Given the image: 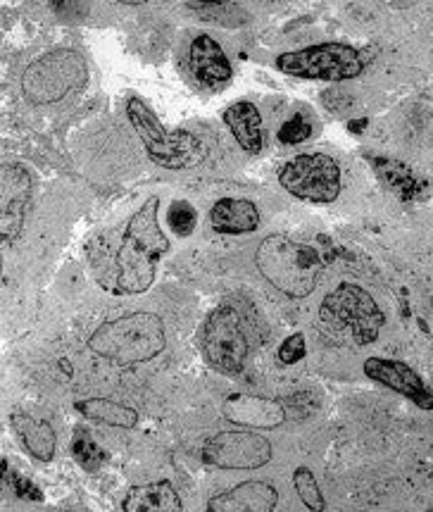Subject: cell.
I'll use <instances>...</instances> for the list:
<instances>
[{
  "label": "cell",
  "instance_id": "cell-5",
  "mask_svg": "<svg viewBox=\"0 0 433 512\" xmlns=\"http://www.w3.org/2000/svg\"><path fill=\"white\" fill-rule=\"evenodd\" d=\"M319 320L334 332L350 334L357 346H369L379 339L386 315L367 289H362L360 284L343 282L322 301Z\"/></svg>",
  "mask_w": 433,
  "mask_h": 512
},
{
  "label": "cell",
  "instance_id": "cell-18",
  "mask_svg": "<svg viewBox=\"0 0 433 512\" xmlns=\"http://www.w3.org/2000/svg\"><path fill=\"white\" fill-rule=\"evenodd\" d=\"M222 117L243 151L250 155L262 153V148H265V129H262V115L255 103L238 101L229 105Z\"/></svg>",
  "mask_w": 433,
  "mask_h": 512
},
{
  "label": "cell",
  "instance_id": "cell-9",
  "mask_svg": "<svg viewBox=\"0 0 433 512\" xmlns=\"http://www.w3.org/2000/svg\"><path fill=\"white\" fill-rule=\"evenodd\" d=\"M279 184L300 201L329 205L341 196V165L326 153H300L281 167Z\"/></svg>",
  "mask_w": 433,
  "mask_h": 512
},
{
  "label": "cell",
  "instance_id": "cell-4",
  "mask_svg": "<svg viewBox=\"0 0 433 512\" xmlns=\"http://www.w3.org/2000/svg\"><path fill=\"white\" fill-rule=\"evenodd\" d=\"M127 117L131 127L146 148L148 158L165 170L181 172L191 170L205 160V146L191 131L172 129L169 131L160 117L148 108L138 96H129Z\"/></svg>",
  "mask_w": 433,
  "mask_h": 512
},
{
  "label": "cell",
  "instance_id": "cell-14",
  "mask_svg": "<svg viewBox=\"0 0 433 512\" xmlns=\"http://www.w3.org/2000/svg\"><path fill=\"white\" fill-rule=\"evenodd\" d=\"M224 417L246 429H276L286 422L284 403L262 396H243L234 393L224 401Z\"/></svg>",
  "mask_w": 433,
  "mask_h": 512
},
{
  "label": "cell",
  "instance_id": "cell-8",
  "mask_svg": "<svg viewBox=\"0 0 433 512\" xmlns=\"http://www.w3.org/2000/svg\"><path fill=\"white\" fill-rule=\"evenodd\" d=\"M276 67L288 77L310 81H348L365 72L360 51L345 43H317L300 51L281 53Z\"/></svg>",
  "mask_w": 433,
  "mask_h": 512
},
{
  "label": "cell",
  "instance_id": "cell-11",
  "mask_svg": "<svg viewBox=\"0 0 433 512\" xmlns=\"http://www.w3.org/2000/svg\"><path fill=\"white\" fill-rule=\"evenodd\" d=\"M34 201V177L27 167L8 162L0 172V239L10 248L20 239L24 220Z\"/></svg>",
  "mask_w": 433,
  "mask_h": 512
},
{
  "label": "cell",
  "instance_id": "cell-12",
  "mask_svg": "<svg viewBox=\"0 0 433 512\" xmlns=\"http://www.w3.org/2000/svg\"><path fill=\"white\" fill-rule=\"evenodd\" d=\"M365 374L372 382L386 386L407 401H412L417 408L433 410V391L426 386V382L412 370L407 362L391 360V358H367L365 360Z\"/></svg>",
  "mask_w": 433,
  "mask_h": 512
},
{
  "label": "cell",
  "instance_id": "cell-25",
  "mask_svg": "<svg viewBox=\"0 0 433 512\" xmlns=\"http://www.w3.org/2000/svg\"><path fill=\"white\" fill-rule=\"evenodd\" d=\"M3 484H8L17 498H24V501H43V493L27 477H22L20 472H10L8 460H3Z\"/></svg>",
  "mask_w": 433,
  "mask_h": 512
},
{
  "label": "cell",
  "instance_id": "cell-19",
  "mask_svg": "<svg viewBox=\"0 0 433 512\" xmlns=\"http://www.w3.org/2000/svg\"><path fill=\"white\" fill-rule=\"evenodd\" d=\"M124 512H181L184 503H181L177 489L169 479H160V482L138 484L131 486L122 503Z\"/></svg>",
  "mask_w": 433,
  "mask_h": 512
},
{
  "label": "cell",
  "instance_id": "cell-21",
  "mask_svg": "<svg viewBox=\"0 0 433 512\" xmlns=\"http://www.w3.org/2000/svg\"><path fill=\"white\" fill-rule=\"evenodd\" d=\"M376 170H379V177L384 179L386 184L391 186L395 193H400L403 198H412L419 193L417 177H414L410 167L403 165V162L379 158L376 160Z\"/></svg>",
  "mask_w": 433,
  "mask_h": 512
},
{
  "label": "cell",
  "instance_id": "cell-20",
  "mask_svg": "<svg viewBox=\"0 0 433 512\" xmlns=\"http://www.w3.org/2000/svg\"><path fill=\"white\" fill-rule=\"evenodd\" d=\"M74 410L86 420L105 424V427L134 429L138 424V412L131 405L112 401V398H86V401L74 403Z\"/></svg>",
  "mask_w": 433,
  "mask_h": 512
},
{
  "label": "cell",
  "instance_id": "cell-28",
  "mask_svg": "<svg viewBox=\"0 0 433 512\" xmlns=\"http://www.w3.org/2000/svg\"><path fill=\"white\" fill-rule=\"evenodd\" d=\"M50 8L58 15L67 17V20H72V17L86 15V0H50Z\"/></svg>",
  "mask_w": 433,
  "mask_h": 512
},
{
  "label": "cell",
  "instance_id": "cell-10",
  "mask_svg": "<svg viewBox=\"0 0 433 512\" xmlns=\"http://www.w3.org/2000/svg\"><path fill=\"white\" fill-rule=\"evenodd\" d=\"M272 443L250 429L219 432L205 441L203 460L219 470H260L272 460Z\"/></svg>",
  "mask_w": 433,
  "mask_h": 512
},
{
  "label": "cell",
  "instance_id": "cell-3",
  "mask_svg": "<svg viewBox=\"0 0 433 512\" xmlns=\"http://www.w3.org/2000/svg\"><path fill=\"white\" fill-rule=\"evenodd\" d=\"M255 265L276 291L300 301L317 289L326 260L310 243L293 241L286 234H272L257 246Z\"/></svg>",
  "mask_w": 433,
  "mask_h": 512
},
{
  "label": "cell",
  "instance_id": "cell-27",
  "mask_svg": "<svg viewBox=\"0 0 433 512\" xmlns=\"http://www.w3.org/2000/svg\"><path fill=\"white\" fill-rule=\"evenodd\" d=\"M307 355V343L303 334H291L276 351V358H279L281 365H298Z\"/></svg>",
  "mask_w": 433,
  "mask_h": 512
},
{
  "label": "cell",
  "instance_id": "cell-13",
  "mask_svg": "<svg viewBox=\"0 0 433 512\" xmlns=\"http://www.w3.org/2000/svg\"><path fill=\"white\" fill-rule=\"evenodd\" d=\"M188 70H191L193 79L207 86V89H219V86L229 84L231 74H234L224 48L207 34H200L191 41Z\"/></svg>",
  "mask_w": 433,
  "mask_h": 512
},
{
  "label": "cell",
  "instance_id": "cell-17",
  "mask_svg": "<svg viewBox=\"0 0 433 512\" xmlns=\"http://www.w3.org/2000/svg\"><path fill=\"white\" fill-rule=\"evenodd\" d=\"M12 429L20 436L22 446L27 448L31 458L50 462L55 458V451H58V434H55L53 424L48 420H41V417L29 415V412H12L10 417Z\"/></svg>",
  "mask_w": 433,
  "mask_h": 512
},
{
  "label": "cell",
  "instance_id": "cell-26",
  "mask_svg": "<svg viewBox=\"0 0 433 512\" xmlns=\"http://www.w3.org/2000/svg\"><path fill=\"white\" fill-rule=\"evenodd\" d=\"M312 134V127L310 122L303 120V117L296 115L293 120H288L281 124L279 129V141L286 143V146H298V143H303L305 139H310Z\"/></svg>",
  "mask_w": 433,
  "mask_h": 512
},
{
  "label": "cell",
  "instance_id": "cell-2",
  "mask_svg": "<svg viewBox=\"0 0 433 512\" xmlns=\"http://www.w3.org/2000/svg\"><path fill=\"white\" fill-rule=\"evenodd\" d=\"M165 322L155 312H129L103 322L89 339V351L117 367H136L165 353Z\"/></svg>",
  "mask_w": 433,
  "mask_h": 512
},
{
  "label": "cell",
  "instance_id": "cell-23",
  "mask_svg": "<svg viewBox=\"0 0 433 512\" xmlns=\"http://www.w3.org/2000/svg\"><path fill=\"white\" fill-rule=\"evenodd\" d=\"M72 455H74V460H77L79 465L89 472H96L98 467L105 462V458H108L103 448H100L96 441L89 439V436H84V434L74 436L72 439Z\"/></svg>",
  "mask_w": 433,
  "mask_h": 512
},
{
  "label": "cell",
  "instance_id": "cell-1",
  "mask_svg": "<svg viewBox=\"0 0 433 512\" xmlns=\"http://www.w3.org/2000/svg\"><path fill=\"white\" fill-rule=\"evenodd\" d=\"M172 248L160 227V198L150 196L141 210L129 217L115 251V293L138 296L146 293L158 277L160 260Z\"/></svg>",
  "mask_w": 433,
  "mask_h": 512
},
{
  "label": "cell",
  "instance_id": "cell-15",
  "mask_svg": "<svg viewBox=\"0 0 433 512\" xmlns=\"http://www.w3.org/2000/svg\"><path fill=\"white\" fill-rule=\"evenodd\" d=\"M279 503V491L269 482H250L236 484L234 489L217 493L207 501L210 512H272Z\"/></svg>",
  "mask_w": 433,
  "mask_h": 512
},
{
  "label": "cell",
  "instance_id": "cell-29",
  "mask_svg": "<svg viewBox=\"0 0 433 512\" xmlns=\"http://www.w3.org/2000/svg\"><path fill=\"white\" fill-rule=\"evenodd\" d=\"M119 5H148V3H158V0H115Z\"/></svg>",
  "mask_w": 433,
  "mask_h": 512
},
{
  "label": "cell",
  "instance_id": "cell-6",
  "mask_svg": "<svg viewBox=\"0 0 433 512\" xmlns=\"http://www.w3.org/2000/svg\"><path fill=\"white\" fill-rule=\"evenodd\" d=\"M89 77L84 55L72 48H58L36 58L22 74V93L34 105H53L79 91Z\"/></svg>",
  "mask_w": 433,
  "mask_h": 512
},
{
  "label": "cell",
  "instance_id": "cell-22",
  "mask_svg": "<svg viewBox=\"0 0 433 512\" xmlns=\"http://www.w3.org/2000/svg\"><path fill=\"white\" fill-rule=\"evenodd\" d=\"M293 486H296V493L307 510L312 512L326 510L322 486H319L315 472H312L310 467H296V472H293Z\"/></svg>",
  "mask_w": 433,
  "mask_h": 512
},
{
  "label": "cell",
  "instance_id": "cell-24",
  "mask_svg": "<svg viewBox=\"0 0 433 512\" xmlns=\"http://www.w3.org/2000/svg\"><path fill=\"white\" fill-rule=\"evenodd\" d=\"M167 222H169V229H172L177 236H191L193 231H196L198 212L188 201H177L169 205Z\"/></svg>",
  "mask_w": 433,
  "mask_h": 512
},
{
  "label": "cell",
  "instance_id": "cell-7",
  "mask_svg": "<svg viewBox=\"0 0 433 512\" xmlns=\"http://www.w3.org/2000/svg\"><path fill=\"white\" fill-rule=\"evenodd\" d=\"M200 348H203V358L207 365L219 374L234 377V374L243 372L250 353V339L243 315L234 305H217L205 317Z\"/></svg>",
  "mask_w": 433,
  "mask_h": 512
},
{
  "label": "cell",
  "instance_id": "cell-16",
  "mask_svg": "<svg viewBox=\"0 0 433 512\" xmlns=\"http://www.w3.org/2000/svg\"><path fill=\"white\" fill-rule=\"evenodd\" d=\"M210 224L217 234H253L260 227V210L246 198H222L212 205Z\"/></svg>",
  "mask_w": 433,
  "mask_h": 512
}]
</instances>
